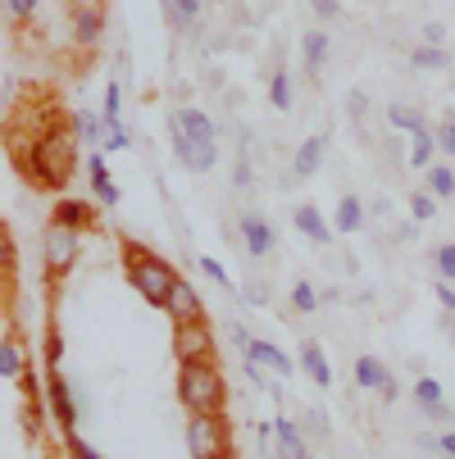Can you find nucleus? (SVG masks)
Returning <instances> with one entry per match:
<instances>
[{"label": "nucleus", "mask_w": 455, "mask_h": 459, "mask_svg": "<svg viewBox=\"0 0 455 459\" xmlns=\"http://www.w3.org/2000/svg\"><path fill=\"white\" fill-rule=\"evenodd\" d=\"M433 269H437L442 282H455V241H442L433 250Z\"/></svg>", "instance_id": "35"}, {"label": "nucleus", "mask_w": 455, "mask_h": 459, "mask_svg": "<svg viewBox=\"0 0 455 459\" xmlns=\"http://www.w3.org/2000/svg\"><path fill=\"white\" fill-rule=\"evenodd\" d=\"M301 50H305V74L314 78V74H323V64H328L333 41H328V32H323V28H310V32L301 37Z\"/></svg>", "instance_id": "16"}, {"label": "nucleus", "mask_w": 455, "mask_h": 459, "mask_svg": "<svg viewBox=\"0 0 455 459\" xmlns=\"http://www.w3.org/2000/svg\"><path fill=\"white\" fill-rule=\"evenodd\" d=\"M437 455H442V459H451V455H455V428L437 437Z\"/></svg>", "instance_id": "47"}, {"label": "nucleus", "mask_w": 455, "mask_h": 459, "mask_svg": "<svg viewBox=\"0 0 455 459\" xmlns=\"http://www.w3.org/2000/svg\"><path fill=\"white\" fill-rule=\"evenodd\" d=\"M274 432H278V450H283V459H292V455L310 450V446H305V437H301V423H292L287 414H274Z\"/></svg>", "instance_id": "23"}, {"label": "nucleus", "mask_w": 455, "mask_h": 459, "mask_svg": "<svg viewBox=\"0 0 455 459\" xmlns=\"http://www.w3.org/2000/svg\"><path fill=\"white\" fill-rule=\"evenodd\" d=\"M378 396H382L387 405H392V401H401V382H397V377H387V386L378 391Z\"/></svg>", "instance_id": "48"}, {"label": "nucleus", "mask_w": 455, "mask_h": 459, "mask_svg": "<svg viewBox=\"0 0 455 459\" xmlns=\"http://www.w3.org/2000/svg\"><path fill=\"white\" fill-rule=\"evenodd\" d=\"M292 309H296V314H314V309H319V287H314L310 278H296V282H292Z\"/></svg>", "instance_id": "32"}, {"label": "nucleus", "mask_w": 455, "mask_h": 459, "mask_svg": "<svg viewBox=\"0 0 455 459\" xmlns=\"http://www.w3.org/2000/svg\"><path fill=\"white\" fill-rule=\"evenodd\" d=\"M197 269H201V273H206L210 282H219V287H228V291H232V278H228V269L219 264L214 255H201V259H197Z\"/></svg>", "instance_id": "36"}, {"label": "nucleus", "mask_w": 455, "mask_h": 459, "mask_svg": "<svg viewBox=\"0 0 455 459\" xmlns=\"http://www.w3.org/2000/svg\"><path fill=\"white\" fill-rule=\"evenodd\" d=\"M387 377H392V373H387V364H382L378 355H360V359H355V386H360V391H382Z\"/></svg>", "instance_id": "22"}, {"label": "nucleus", "mask_w": 455, "mask_h": 459, "mask_svg": "<svg viewBox=\"0 0 455 459\" xmlns=\"http://www.w3.org/2000/svg\"><path fill=\"white\" fill-rule=\"evenodd\" d=\"M0 377H23V351H19V337H5V342H0Z\"/></svg>", "instance_id": "30"}, {"label": "nucleus", "mask_w": 455, "mask_h": 459, "mask_svg": "<svg viewBox=\"0 0 455 459\" xmlns=\"http://www.w3.org/2000/svg\"><path fill=\"white\" fill-rule=\"evenodd\" d=\"M360 109H369V100H364L360 91H351V114H360Z\"/></svg>", "instance_id": "52"}, {"label": "nucleus", "mask_w": 455, "mask_h": 459, "mask_svg": "<svg viewBox=\"0 0 455 459\" xmlns=\"http://www.w3.org/2000/svg\"><path fill=\"white\" fill-rule=\"evenodd\" d=\"M101 114H105V127H123V87H118V82L105 87V105H101Z\"/></svg>", "instance_id": "34"}, {"label": "nucleus", "mask_w": 455, "mask_h": 459, "mask_svg": "<svg viewBox=\"0 0 455 459\" xmlns=\"http://www.w3.org/2000/svg\"><path fill=\"white\" fill-rule=\"evenodd\" d=\"M59 359H64V337L59 333H46V364L59 368Z\"/></svg>", "instance_id": "42"}, {"label": "nucleus", "mask_w": 455, "mask_h": 459, "mask_svg": "<svg viewBox=\"0 0 455 459\" xmlns=\"http://www.w3.org/2000/svg\"><path fill=\"white\" fill-rule=\"evenodd\" d=\"M451 459H455V455H451Z\"/></svg>", "instance_id": "56"}, {"label": "nucleus", "mask_w": 455, "mask_h": 459, "mask_svg": "<svg viewBox=\"0 0 455 459\" xmlns=\"http://www.w3.org/2000/svg\"><path fill=\"white\" fill-rule=\"evenodd\" d=\"M232 186H250V164H246V160H237V169H232Z\"/></svg>", "instance_id": "49"}, {"label": "nucleus", "mask_w": 455, "mask_h": 459, "mask_svg": "<svg viewBox=\"0 0 455 459\" xmlns=\"http://www.w3.org/2000/svg\"><path fill=\"white\" fill-rule=\"evenodd\" d=\"M301 368H305V377H310L314 386H323V391L333 386V364H328V355H323V346H319L314 337L301 342Z\"/></svg>", "instance_id": "14"}, {"label": "nucleus", "mask_w": 455, "mask_h": 459, "mask_svg": "<svg viewBox=\"0 0 455 459\" xmlns=\"http://www.w3.org/2000/svg\"><path fill=\"white\" fill-rule=\"evenodd\" d=\"M101 37H105V10L101 5H78L74 10V46L92 50Z\"/></svg>", "instance_id": "12"}, {"label": "nucleus", "mask_w": 455, "mask_h": 459, "mask_svg": "<svg viewBox=\"0 0 455 459\" xmlns=\"http://www.w3.org/2000/svg\"><path fill=\"white\" fill-rule=\"evenodd\" d=\"M241 368H246V377H250V386H255V391H269V377H265V364H255L250 355H241Z\"/></svg>", "instance_id": "37"}, {"label": "nucleus", "mask_w": 455, "mask_h": 459, "mask_svg": "<svg viewBox=\"0 0 455 459\" xmlns=\"http://www.w3.org/2000/svg\"><path fill=\"white\" fill-rule=\"evenodd\" d=\"M173 323H197V318H206L201 314V300H197V291H191V282H178L173 287V300H169V309H164Z\"/></svg>", "instance_id": "19"}, {"label": "nucleus", "mask_w": 455, "mask_h": 459, "mask_svg": "<svg viewBox=\"0 0 455 459\" xmlns=\"http://www.w3.org/2000/svg\"><path fill=\"white\" fill-rule=\"evenodd\" d=\"M387 123H392L397 133H406V137H424V133H433V127H428V118H424L415 105H401V100H392V105H387Z\"/></svg>", "instance_id": "18"}, {"label": "nucleus", "mask_w": 455, "mask_h": 459, "mask_svg": "<svg viewBox=\"0 0 455 459\" xmlns=\"http://www.w3.org/2000/svg\"><path fill=\"white\" fill-rule=\"evenodd\" d=\"M74 164H78V133H74V123L69 127L55 123L50 133L37 142V186L59 191L64 178L74 173Z\"/></svg>", "instance_id": "3"}, {"label": "nucleus", "mask_w": 455, "mask_h": 459, "mask_svg": "<svg viewBox=\"0 0 455 459\" xmlns=\"http://www.w3.org/2000/svg\"><path fill=\"white\" fill-rule=\"evenodd\" d=\"M415 405L428 414V419H455L451 405H446V391L437 377H415Z\"/></svg>", "instance_id": "15"}, {"label": "nucleus", "mask_w": 455, "mask_h": 459, "mask_svg": "<svg viewBox=\"0 0 455 459\" xmlns=\"http://www.w3.org/2000/svg\"><path fill=\"white\" fill-rule=\"evenodd\" d=\"M437 133H424V137H410V169H419V173H428L433 164H437Z\"/></svg>", "instance_id": "27"}, {"label": "nucleus", "mask_w": 455, "mask_h": 459, "mask_svg": "<svg viewBox=\"0 0 455 459\" xmlns=\"http://www.w3.org/2000/svg\"><path fill=\"white\" fill-rule=\"evenodd\" d=\"M246 300H250V305H265V300H269V287H265V282H250V287H246Z\"/></svg>", "instance_id": "46"}, {"label": "nucleus", "mask_w": 455, "mask_h": 459, "mask_svg": "<svg viewBox=\"0 0 455 459\" xmlns=\"http://www.w3.org/2000/svg\"><path fill=\"white\" fill-rule=\"evenodd\" d=\"M178 164H182L187 173H210V169L219 164V146H214V142H210V146H191Z\"/></svg>", "instance_id": "29"}, {"label": "nucleus", "mask_w": 455, "mask_h": 459, "mask_svg": "<svg viewBox=\"0 0 455 459\" xmlns=\"http://www.w3.org/2000/svg\"><path fill=\"white\" fill-rule=\"evenodd\" d=\"M228 337L237 342V351H246V342H250V333H246V327H241V323H228Z\"/></svg>", "instance_id": "50"}, {"label": "nucleus", "mask_w": 455, "mask_h": 459, "mask_svg": "<svg viewBox=\"0 0 455 459\" xmlns=\"http://www.w3.org/2000/svg\"><path fill=\"white\" fill-rule=\"evenodd\" d=\"M292 459H314V450H301V455H292Z\"/></svg>", "instance_id": "53"}, {"label": "nucleus", "mask_w": 455, "mask_h": 459, "mask_svg": "<svg viewBox=\"0 0 455 459\" xmlns=\"http://www.w3.org/2000/svg\"><path fill=\"white\" fill-rule=\"evenodd\" d=\"M241 246L250 259H269L278 250V232L265 214H241Z\"/></svg>", "instance_id": "8"}, {"label": "nucleus", "mask_w": 455, "mask_h": 459, "mask_svg": "<svg viewBox=\"0 0 455 459\" xmlns=\"http://www.w3.org/2000/svg\"><path fill=\"white\" fill-rule=\"evenodd\" d=\"M127 146H133V142H127V133H123V127H109V133H105V142H101V151H105V155H114V151H127Z\"/></svg>", "instance_id": "41"}, {"label": "nucleus", "mask_w": 455, "mask_h": 459, "mask_svg": "<svg viewBox=\"0 0 455 459\" xmlns=\"http://www.w3.org/2000/svg\"><path fill=\"white\" fill-rule=\"evenodd\" d=\"M310 5H328V0H310Z\"/></svg>", "instance_id": "54"}, {"label": "nucleus", "mask_w": 455, "mask_h": 459, "mask_svg": "<svg viewBox=\"0 0 455 459\" xmlns=\"http://www.w3.org/2000/svg\"><path fill=\"white\" fill-rule=\"evenodd\" d=\"M50 219H55V223H69V228H78V232H87L96 214H92V205H87V201H78V195H74V201H69V195H59Z\"/></svg>", "instance_id": "20"}, {"label": "nucleus", "mask_w": 455, "mask_h": 459, "mask_svg": "<svg viewBox=\"0 0 455 459\" xmlns=\"http://www.w3.org/2000/svg\"><path fill=\"white\" fill-rule=\"evenodd\" d=\"M424 191H433L437 201H451V195H455V169L451 164H433L424 173Z\"/></svg>", "instance_id": "28"}, {"label": "nucleus", "mask_w": 455, "mask_h": 459, "mask_svg": "<svg viewBox=\"0 0 455 459\" xmlns=\"http://www.w3.org/2000/svg\"><path fill=\"white\" fill-rule=\"evenodd\" d=\"M292 223H296V232H305V241H314V246H328V241H333V232H337V228H328L323 210H319V205H310V201L292 210Z\"/></svg>", "instance_id": "11"}, {"label": "nucleus", "mask_w": 455, "mask_h": 459, "mask_svg": "<svg viewBox=\"0 0 455 459\" xmlns=\"http://www.w3.org/2000/svg\"><path fill=\"white\" fill-rule=\"evenodd\" d=\"M269 105L278 109V114H292V74H274L269 78Z\"/></svg>", "instance_id": "31"}, {"label": "nucleus", "mask_w": 455, "mask_h": 459, "mask_svg": "<svg viewBox=\"0 0 455 459\" xmlns=\"http://www.w3.org/2000/svg\"><path fill=\"white\" fill-rule=\"evenodd\" d=\"M201 10H206V0H169V5H164V14H169V28H173V32L191 28V23L201 19Z\"/></svg>", "instance_id": "24"}, {"label": "nucleus", "mask_w": 455, "mask_h": 459, "mask_svg": "<svg viewBox=\"0 0 455 459\" xmlns=\"http://www.w3.org/2000/svg\"><path fill=\"white\" fill-rule=\"evenodd\" d=\"M424 41H428V46H446V28H442L437 19H428V23H424Z\"/></svg>", "instance_id": "44"}, {"label": "nucleus", "mask_w": 455, "mask_h": 459, "mask_svg": "<svg viewBox=\"0 0 455 459\" xmlns=\"http://www.w3.org/2000/svg\"><path fill=\"white\" fill-rule=\"evenodd\" d=\"M437 146H442V155H451V160H455V118L437 123Z\"/></svg>", "instance_id": "38"}, {"label": "nucleus", "mask_w": 455, "mask_h": 459, "mask_svg": "<svg viewBox=\"0 0 455 459\" xmlns=\"http://www.w3.org/2000/svg\"><path fill=\"white\" fill-rule=\"evenodd\" d=\"M87 178H92V191H96V201L101 205H118L123 201V191H118V182L109 178V164H105V151H96V155H87Z\"/></svg>", "instance_id": "10"}, {"label": "nucleus", "mask_w": 455, "mask_h": 459, "mask_svg": "<svg viewBox=\"0 0 455 459\" xmlns=\"http://www.w3.org/2000/svg\"><path fill=\"white\" fill-rule=\"evenodd\" d=\"M46 405H50V414H55V423L64 428V432H74L78 428V396H74V386H69V377H64L59 368H46Z\"/></svg>", "instance_id": "6"}, {"label": "nucleus", "mask_w": 455, "mask_h": 459, "mask_svg": "<svg viewBox=\"0 0 455 459\" xmlns=\"http://www.w3.org/2000/svg\"><path fill=\"white\" fill-rule=\"evenodd\" d=\"M323 155H328V137H305V142L296 146V155H292V178H296V182L314 178V173L323 169Z\"/></svg>", "instance_id": "13"}, {"label": "nucleus", "mask_w": 455, "mask_h": 459, "mask_svg": "<svg viewBox=\"0 0 455 459\" xmlns=\"http://www.w3.org/2000/svg\"><path fill=\"white\" fill-rule=\"evenodd\" d=\"M333 228H337L342 237H351V232L364 228V201H360V195H342L337 210H333Z\"/></svg>", "instance_id": "21"}, {"label": "nucleus", "mask_w": 455, "mask_h": 459, "mask_svg": "<svg viewBox=\"0 0 455 459\" xmlns=\"http://www.w3.org/2000/svg\"><path fill=\"white\" fill-rule=\"evenodd\" d=\"M187 450L191 459H228V432L219 414H191L187 419Z\"/></svg>", "instance_id": "5"}, {"label": "nucleus", "mask_w": 455, "mask_h": 459, "mask_svg": "<svg viewBox=\"0 0 455 459\" xmlns=\"http://www.w3.org/2000/svg\"><path fill=\"white\" fill-rule=\"evenodd\" d=\"M305 428L314 437H328V423H323V410H305Z\"/></svg>", "instance_id": "45"}, {"label": "nucleus", "mask_w": 455, "mask_h": 459, "mask_svg": "<svg viewBox=\"0 0 455 459\" xmlns=\"http://www.w3.org/2000/svg\"><path fill=\"white\" fill-rule=\"evenodd\" d=\"M78 250H83V232L69 228V223H46V237H41V259H46V273L59 282L69 278L74 264H78Z\"/></svg>", "instance_id": "4"}, {"label": "nucleus", "mask_w": 455, "mask_h": 459, "mask_svg": "<svg viewBox=\"0 0 455 459\" xmlns=\"http://www.w3.org/2000/svg\"><path fill=\"white\" fill-rule=\"evenodd\" d=\"M69 459H101V450H96V446H87L78 432H69Z\"/></svg>", "instance_id": "40"}, {"label": "nucleus", "mask_w": 455, "mask_h": 459, "mask_svg": "<svg viewBox=\"0 0 455 459\" xmlns=\"http://www.w3.org/2000/svg\"><path fill=\"white\" fill-rule=\"evenodd\" d=\"M446 64H451V55H446L442 46H428V41H424V46L410 50V69H419V74H442Z\"/></svg>", "instance_id": "25"}, {"label": "nucleus", "mask_w": 455, "mask_h": 459, "mask_svg": "<svg viewBox=\"0 0 455 459\" xmlns=\"http://www.w3.org/2000/svg\"><path fill=\"white\" fill-rule=\"evenodd\" d=\"M415 459H428V455H415Z\"/></svg>", "instance_id": "55"}, {"label": "nucleus", "mask_w": 455, "mask_h": 459, "mask_svg": "<svg viewBox=\"0 0 455 459\" xmlns=\"http://www.w3.org/2000/svg\"><path fill=\"white\" fill-rule=\"evenodd\" d=\"M169 127H178V133H182L187 142H197V146H210V142H219V123H214L206 109H197V105L178 109Z\"/></svg>", "instance_id": "9"}, {"label": "nucleus", "mask_w": 455, "mask_h": 459, "mask_svg": "<svg viewBox=\"0 0 455 459\" xmlns=\"http://www.w3.org/2000/svg\"><path fill=\"white\" fill-rule=\"evenodd\" d=\"M406 201H410V219L415 223H433L437 219V195L433 191H410Z\"/></svg>", "instance_id": "33"}, {"label": "nucleus", "mask_w": 455, "mask_h": 459, "mask_svg": "<svg viewBox=\"0 0 455 459\" xmlns=\"http://www.w3.org/2000/svg\"><path fill=\"white\" fill-rule=\"evenodd\" d=\"M419 228H424V223H415V219H410V223H401V232H397V237H401V241H419Z\"/></svg>", "instance_id": "51"}, {"label": "nucleus", "mask_w": 455, "mask_h": 459, "mask_svg": "<svg viewBox=\"0 0 455 459\" xmlns=\"http://www.w3.org/2000/svg\"><path fill=\"white\" fill-rule=\"evenodd\" d=\"M178 401L187 414H219L223 373L214 359H178Z\"/></svg>", "instance_id": "2"}, {"label": "nucleus", "mask_w": 455, "mask_h": 459, "mask_svg": "<svg viewBox=\"0 0 455 459\" xmlns=\"http://www.w3.org/2000/svg\"><path fill=\"white\" fill-rule=\"evenodd\" d=\"M173 342H178V359H210V355H214V333H210L206 318L178 323V327H173Z\"/></svg>", "instance_id": "7"}, {"label": "nucleus", "mask_w": 455, "mask_h": 459, "mask_svg": "<svg viewBox=\"0 0 455 459\" xmlns=\"http://www.w3.org/2000/svg\"><path fill=\"white\" fill-rule=\"evenodd\" d=\"M241 355H250L255 364H265V368H274L278 377H292V355H283V351H278L274 342H259V337H250Z\"/></svg>", "instance_id": "17"}, {"label": "nucleus", "mask_w": 455, "mask_h": 459, "mask_svg": "<svg viewBox=\"0 0 455 459\" xmlns=\"http://www.w3.org/2000/svg\"><path fill=\"white\" fill-rule=\"evenodd\" d=\"M74 133H78V142H87V146H96V142H105V114H92V109H78L74 114Z\"/></svg>", "instance_id": "26"}, {"label": "nucleus", "mask_w": 455, "mask_h": 459, "mask_svg": "<svg viewBox=\"0 0 455 459\" xmlns=\"http://www.w3.org/2000/svg\"><path fill=\"white\" fill-rule=\"evenodd\" d=\"M37 5H41V0H10V19L28 23V19H37Z\"/></svg>", "instance_id": "39"}, {"label": "nucleus", "mask_w": 455, "mask_h": 459, "mask_svg": "<svg viewBox=\"0 0 455 459\" xmlns=\"http://www.w3.org/2000/svg\"><path fill=\"white\" fill-rule=\"evenodd\" d=\"M123 273H127V282L137 287V296H142L146 305H155V309H169L173 287L182 282L160 255H151V250L137 246V241H123Z\"/></svg>", "instance_id": "1"}, {"label": "nucleus", "mask_w": 455, "mask_h": 459, "mask_svg": "<svg viewBox=\"0 0 455 459\" xmlns=\"http://www.w3.org/2000/svg\"><path fill=\"white\" fill-rule=\"evenodd\" d=\"M433 291H437V305H442L446 314H455V282H442V278H437Z\"/></svg>", "instance_id": "43"}]
</instances>
